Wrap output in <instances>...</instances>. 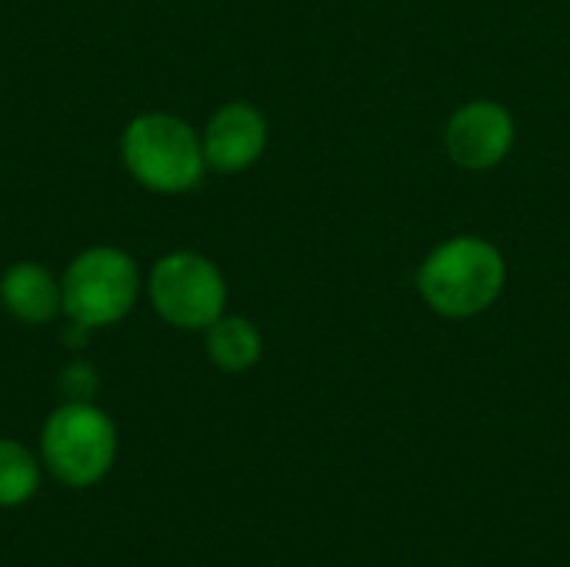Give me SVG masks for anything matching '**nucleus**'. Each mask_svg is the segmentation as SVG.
Listing matches in <instances>:
<instances>
[{
  "instance_id": "nucleus-1",
  "label": "nucleus",
  "mask_w": 570,
  "mask_h": 567,
  "mask_svg": "<svg viewBox=\"0 0 570 567\" xmlns=\"http://www.w3.org/2000/svg\"><path fill=\"white\" fill-rule=\"evenodd\" d=\"M508 284V264L504 254L474 234L451 237L441 247H434L421 271H417V291L424 304L441 317H478L484 314Z\"/></svg>"
},
{
  "instance_id": "nucleus-2",
  "label": "nucleus",
  "mask_w": 570,
  "mask_h": 567,
  "mask_svg": "<svg viewBox=\"0 0 570 567\" xmlns=\"http://www.w3.org/2000/svg\"><path fill=\"white\" fill-rule=\"evenodd\" d=\"M117 424L94 401L57 404L40 428L37 454L43 471L73 491L97 488L117 465Z\"/></svg>"
},
{
  "instance_id": "nucleus-3",
  "label": "nucleus",
  "mask_w": 570,
  "mask_h": 567,
  "mask_svg": "<svg viewBox=\"0 0 570 567\" xmlns=\"http://www.w3.org/2000/svg\"><path fill=\"white\" fill-rule=\"evenodd\" d=\"M120 164L144 190L154 194H187L207 174L200 134L167 110L137 114L124 127Z\"/></svg>"
},
{
  "instance_id": "nucleus-4",
  "label": "nucleus",
  "mask_w": 570,
  "mask_h": 567,
  "mask_svg": "<svg viewBox=\"0 0 570 567\" xmlns=\"http://www.w3.org/2000/svg\"><path fill=\"white\" fill-rule=\"evenodd\" d=\"M144 281L137 261L114 244L80 251L60 274L63 317L80 331L120 324L140 301Z\"/></svg>"
},
{
  "instance_id": "nucleus-5",
  "label": "nucleus",
  "mask_w": 570,
  "mask_h": 567,
  "mask_svg": "<svg viewBox=\"0 0 570 567\" xmlns=\"http://www.w3.org/2000/svg\"><path fill=\"white\" fill-rule=\"evenodd\" d=\"M144 294L154 314L177 331H207L227 314L224 271L197 251H170L147 271Z\"/></svg>"
},
{
  "instance_id": "nucleus-6",
  "label": "nucleus",
  "mask_w": 570,
  "mask_h": 567,
  "mask_svg": "<svg viewBox=\"0 0 570 567\" xmlns=\"http://www.w3.org/2000/svg\"><path fill=\"white\" fill-rule=\"evenodd\" d=\"M444 147L461 170H491L514 147V117L498 100H471L451 114Z\"/></svg>"
},
{
  "instance_id": "nucleus-7",
  "label": "nucleus",
  "mask_w": 570,
  "mask_h": 567,
  "mask_svg": "<svg viewBox=\"0 0 570 567\" xmlns=\"http://www.w3.org/2000/svg\"><path fill=\"white\" fill-rule=\"evenodd\" d=\"M267 137H271V127L261 107L247 100H230L217 107L200 130L207 170L240 174L254 167L261 154L267 150Z\"/></svg>"
},
{
  "instance_id": "nucleus-8",
  "label": "nucleus",
  "mask_w": 570,
  "mask_h": 567,
  "mask_svg": "<svg viewBox=\"0 0 570 567\" xmlns=\"http://www.w3.org/2000/svg\"><path fill=\"white\" fill-rule=\"evenodd\" d=\"M0 307L27 328L50 324L63 314L60 277H53L40 261H13L0 274Z\"/></svg>"
},
{
  "instance_id": "nucleus-9",
  "label": "nucleus",
  "mask_w": 570,
  "mask_h": 567,
  "mask_svg": "<svg viewBox=\"0 0 570 567\" xmlns=\"http://www.w3.org/2000/svg\"><path fill=\"white\" fill-rule=\"evenodd\" d=\"M204 351L207 361L224 371V374H244L257 368L264 358V338L250 317L240 314H220L207 331H204Z\"/></svg>"
},
{
  "instance_id": "nucleus-10",
  "label": "nucleus",
  "mask_w": 570,
  "mask_h": 567,
  "mask_svg": "<svg viewBox=\"0 0 570 567\" xmlns=\"http://www.w3.org/2000/svg\"><path fill=\"white\" fill-rule=\"evenodd\" d=\"M43 481L40 454L17 438H0V511L23 508L37 498Z\"/></svg>"
},
{
  "instance_id": "nucleus-11",
  "label": "nucleus",
  "mask_w": 570,
  "mask_h": 567,
  "mask_svg": "<svg viewBox=\"0 0 570 567\" xmlns=\"http://www.w3.org/2000/svg\"><path fill=\"white\" fill-rule=\"evenodd\" d=\"M63 391H67V401H94V391H97V374L90 364H70L63 371Z\"/></svg>"
}]
</instances>
